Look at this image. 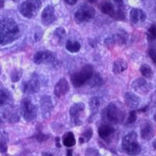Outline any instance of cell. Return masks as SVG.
I'll list each match as a JSON object with an SVG mask.
<instances>
[{"mask_svg": "<svg viewBox=\"0 0 156 156\" xmlns=\"http://www.w3.org/2000/svg\"><path fill=\"white\" fill-rule=\"evenodd\" d=\"M19 35V27L11 18L0 19V44H7L16 40Z\"/></svg>", "mask_w": 156, "mask_h": 156, "instance_id": "cell-1", "label": "cell"}, {"mask_svg": "<svg viewBox=\"0 0 156 156\" xmlns=\"http://www.w3.org/2000/svg\"><path fill=\"white\" fill-rule=\"evenodd\" d=\"M122 149L129 155H137L141 151V147L137 142V135L135 132H130L123 137L122 141Z\"/></svg>", "mask_w": 156, "mask_h": 156, "instance_id": "cell-2", "label": "cell"}, {"mask_svg": "<svg viewBox=\"0 0 156 156\" xmlns=\"http://www.w3.org/2000/svg\"><path fill=\"white\" fill-rule=\"evenodd\" d=\"M103 116L112 123H119L124 120L125 112L115 103H110L103 111Z\"/></svg>", "mask_w": 156, "mask_h": 156, "instance_id": "cell-3", "label": "cell"}, {"mask_svg": "<svg viewBox=\"0 0 156 156\" xmlns=\"http://www.w3.org/2000/svg\"><path fill=\"white\" fill-rule=\"evenodd\" d=\"M94 74V69L90 65H86L80 71L71 76V82L76 87L83 86Z\"/></svg>", "mask_w": 156, "mask_h": 156, "instance_id": "cell-4", "label": "cell"}, {"mask_svg": "<svg viewBox=\"0 0 156 156\" xmlns=\"http://www.w3.org/2000/svg\"><path fill=\"white\" fill-rule=\"evenodd\" d=\"M41 7V0H26L20 5L19 11L22 16L30 19L37 15Z\"/></svg>", "mask_w": 156, "mask_h": 156, "instance_id": "cell-5", "label": "cell"}, {"mask_svg": "<svg viewBox=\"0 0 156 156\" xmlns=\"http://www.w3.org/2000/svg\"><path fill=\"white\" fill-rule=\"evenodd\" d=\"M94 15H95V10L94 8L87 4H83L80 8H78L75 12L74 20L77 23H80L90 20L94 17Z\"/></svg>", "mask_w": 156, "mask_h": 156, "instance_id": "cell-6", "label": "cell"}, {"mask_svg": "<svg viewBox=\"0 0 156 156\" xmlns=\"http://www.w3.org/2000/svg\"><path fill=\"white\" fill-rule=\"evenodd\" d=\"M84 109H85V105L82 102L75 103L74 105L70 107L69 115L73 124L76 126H80L83 123L82 118H83Z\"/></svg>", "mask_w": 156, "mask_h": 156, "instance_id": "cell-7", "label": "cell"}, {"mask_svg": "<svg viewBox=\"0 0 156 156\" xmlns=\"http://www.w3.org/2000/svg\"><path fill=\"white\" fill-rule=\"evenodd\" d=\"M21 111L24 119L27 122L34 120L37 115L36 107L32 104L31 101L27 98H25L22 101Z\"/></svg>", "mask_w": 156, "mask_h": 156, "instance_id": "cell-8", "label": "cell"}, {"mask_svg": "<svg viewBox=\"0 0 156 156\" xmlns=\"http://www.w3.org/2000/svg\"><path fill=\"white\" fill-rule=\"evenodd\" d=\"M56 60V55L50 51H37L34 55V62L36 64L53 63Z\"/></svg>", "mask_w": 156, "mask_h": 156, "instance_id": "cell-9", "label": "cell"}, {"mask_svg": "<svg viewBox=\"0 0 156 156\" xmlns=\"http://www.w3.org/2000/svg\"><path fill=\"white\" fill-rule=\"evenodd\" d=\"M40 88V81L37 74L34 73L30 76V80L23 83V91L27 94H34Z\"/></svg>", "mask_w": 156, "mask_h": 156, "instance_id": "cell-10", "label": "cell"}, {"mask_svg": "<svg viewBox=\"0 0 156 156\" xmlns=\"http://www.w3.org/2000/svg\"><path fill=\"white\" fill-rule=\"evenodd\" d=\"M41 22L44 25H49L53 23L56 19L55 9L51 5H47L46 7L43 9L41 16Z\"/></svg>", "mask_w": 156, "mask_h": 156, "instance_id": "cell-11", "label": "cell"}, {"mask_svg": "<svg viewBox=\"0 0 156 156\" xmlns=\"http://www.w3.org/2000/svg\"><path fill=\"white\" fill-rule=\"evenodd\" d=\"M69 90V85L65 78H62L56 83L54 88V92L57 97H62L65 95Z\"/></svg>", "mask_w": 156, "mask_h": 156, "instance_id": "cell-12", "label": "cell"}, {"mask_svg": "<svg viewBox=\"0 0 156 156\" xmlns=\"http://www.w3.org/2000/svg\"><path fill=\"white\" fill-rule=\"evenodd\" d=\"M132 87L136 92H139L140 94H146L149 91V83L144 78H139L134 80L133 82Z\"/></svg>", "mask_w": 156, "mask_h": 156, "instance_id": "cell-13", "label": "cell"}, {"mask_svg": "<svg viewBox=\"0 0 156 156\" xmlns=\"http://www.w3.org/2000/svg\"><path fill=\"white\" fill-rule=\"evenodd\" d=\"M41 108L44 117H48L51 110H52V104L49 96H43L41 98Z\"/></svg>", "mask_w": 156, "mask_h": 156, "instance_id": "cell-14", "label": "cell"}, {"mask_svg": "<svg viewBox=\"0 0 156 156\" xmlns=\"http://www.w3.org/2000/svg\"><path fill=\"white\" fill-rule=\"evenodd\" d=\"M126 41V38L124 34H112V36H109L107 37L105 41V44L108 46L110 45H114V44H124Z\"/></svg>", "mask_w": 156, "mask_h": 156, "instance_id": "cell-15", "label": "cell"}, {"mask_svg": "<svg viewBox=\"0 0 156 156\" xmlns=\"http://www.w3.org/2000/svg\"><path fill=\"white\" fill-rule=\"evenodd\" d=\"M129 17L133 23H137L139 21H144L146 19L145 12L140 9H132L129 12Z\"/></svg>", "mask_w": 156, "mask_h": 156, "instance_id": "cell-16", "label": "cell"}, {"mask_svg": "<svg viewBox=\"0 0 156 156\" xmlns=\"http://www.w3.org/2000/svg\"><path fill=\"white\" fill-rule=\"evenodd\" d=\"M140 98L133 93L128 92L125 94V103L129 108H137V106L140 104Z\"/></svg>", "mask_w": 156, "mask_h": 156, "instance_id": "cell-17", "label": "cell"}, {"mask_svg": "<svg viewBox=\"0 0 156 156\" xmlns=\"http://www.w3.org/2000/svg\"><path fill=\"white\" fill-rule=\"evenodd\" d=\"M100 9L103 13L108 15V16H112L113 18L115 12H116L113 4L109 1H104V2H101V5H100Z\"/></svg>", "mask_w": 156, "mask_h": 156, "instance_id": "cell-18", "label": "cell"}, {"mask_svg": "<svg viewBox=\"0 0 156 156\" xmlns=\"http://www.w3.org/2000/svg\"><path fill=\"white\" fill-rule=\"evenodd\" d=\"M128 67L127 62L125 60L122 59V58H119V59H117L115 62H113V66H112V72H113L115 74H119V73H122L124 72Z\"/></svg>", "mask_w": 156, "mask_h": 156, "instance_id": "cell-19", "label": "cell"}, {"mask_svg": "<svg viewBox=\"0 0 156 156\" xmlns=\"http://www.w3.org/2000/svg\"><path fill=\"white\" fill-rule=\"evenodd\" d=\"M140 136L141 138L144 140H150L154 136V129L151 124L150 123H146L142 129H140Z\"/></svg>", "mask_w": 156, "mask_h": 156, "instance_id": "cell-20", "label": "cell"}, {"mask_svg": "<svg viewBox=\"0 0 156 156\" xmlns=\"http://www.w3.org/2000/svg\"><path fill=\"white\" fill-rule=\"evenodd\" d=\"M114 131H115V129L112 126L108 124H104L101 125L98 128V135L101 138L104 140V139H107L108 136H111L114 133Z\"/></svg>", "mask_w": 156, "mask_h": 156, "instance_id": "cell-21", "label": "cell"}, {"mask_svg": "<svg viewBox=\"0 0 156 156\" xmlns=\"http://www.w3.org/2000/svg\"><path fill=\"white\" fill-rule=\"evenodd\" d=\"M62 143L66 147H73L76 144V139L72 132H67L62 136Z\"/></svg>", "mask_w": 156, "mask_h": 156, "instance_id": "cell-22", "label": "cell"}, {"mask_svg": "<svg viewBox=\"0 0 156 156\" xmlns=\"http://www.w3.org/2000/svg\"><path fill=\"white\" fill-rule=\"evenodd\" d=\"M80 44L76 41H72V40H68L66 42V50L72 52V53H75V52H78L80 49Z\"/></svg>", "mask_w": 156, "mask_h": 156, "instance_id": "cell-23", "label": "cell"}, {"mask_svg": "<svg viewBox=\"0 0 156 156\" xmlns=\"http://www.w3.org/2000/svg\"><path fill=\"white\" fill-rule=\"evenodd\" d=\"M9 136L5 132L0 133V152L5 153L7 151V142Z\"/></svg>", "mask_w": 156, "mask_h": 156, "instance_id": "cell-24", "label": "cell"}, {"mask_svg": "<svg viewBox=\"0 0 156 156\" xmlns=\"http://www.w3.org/2000/svg\"><path fill=\"white\" fill-rule=\"evenodd\" d=\"M87 82L89 83V86L94 87L101 85L103 82V80L99 73H95V74L92 75V76L89 79Z\"/></svg>", "mask_w": 156, "mask_h": 156, "instance_id": "cell-25", "label": "cell"}, {"mask_svg": "<svg viewBox=\"0 0 156 156\" xmlns=\"http://www.w3.org/2000/svg\"><path fill=\"white\" fill-rule=\"evenodd\" d=\"M89 105H90V112L93 115H94L98 112V108L100 106V101L98 99V98L94 97L92 98H90V101H89Z\"/></svg>", "mask_w": 156, "mask_h": 156, "instance_id": "cell-26", "label": "cell"}, {"mask_svg": "<svg viewBox=\"0 0 156 156\" xmlns=\"http://www.w3.org/2000/svg\"><path fill=\"white\" fill-rule=\"evenodd\" d=\"M54 34H55V36L58 39V42L62 44V42L65 39V37H66V30H65L63 27H58L55 30V32H54Z\"/></svg>", "mask_w": 156, "mask_h": 156, "instance_id": "cell-27", "label": "cell"}, {"mask_svg": "<svg viewBox=\"0 0 156 156\" xmlns=\"http://www.w3.org/2000/svg\"><path fill=\"white\" fill-rule=\"evenodd\" d=\"M140 71L141 74L145 77H151L153 74L152 69L147 64H143L140 68Z\"/></svg>", "mask_w": 156, "mask_h": 156, "instance_id": "cell-28", "label": "cell"}, {"mask_svg": "<svg viewBox=\"0 0 156 156\" xmlns=\"http://www.w3.org/2000/svg\"><path fill=\"white\" fill-rule=\"evenodd\" d=\"M93 134V130L90 128H88L85 130V131L83 132V134H82V138L83 139L84 142L85 141H88L90 138H91V136H92Z\"/></svg>", "mask_w": 156, "mask_h": 156, "instance_id": "cell-29", "label": "cell"}, {"mask_svg": "<svg viewBox=\"0 0 156 156\" xmlns=\"http://www.w3.org/2000/svg\"><path fill=\"white\" fill-rule=\"evenodd\" d=\"M8 100L7 94L3 90H0V106L3 105Z\"/></svg>", "mask_w": 156, "mask_h": 156, "instance_id": "cell-30", "label": "cell"}, {"mask_svg": "<svg viewBox=\"0 0 156 156\" xmlns=\"http://www.w3.org/2000/svg\"><path fill=\"white\" fill-rule=\"evenodd\" d=\"M148 37L151 39L156 38V25L153 24L148 29Z\"/></svg>", "mask_w": 156, "mask_h": 156, "instance_id": "cell-31", "label": "cell"}, {"mask_svg": "<svg viewBox=\"0 0 156 156\" xmlns=\"http://www.w3.org/2000/svg\"><path fill=\"white\" fill-rule=\"evenodd\" d=\"M21 74L22 73L20 71H13L12 73V74H11V79H12V80L13 82L18 81V80H20V78L21 77Z\"/></svg>", "mask_w": 156, "mask_h": 156, "instance_id": "cell-32", "label": "cell"}, {"mask_svg": "<svg viewBox=\"0 0 156 156\" xmlns=\"http://www.w3.org/2000/svg\"><path fill=\"white\" fill-rule=\"evenodd\" d=\"M136 112L133 110V111H131V112H129V117H128V119H127V123H133V122L136 121Z\"/></svg>", "mask_w": 156, "mask_h": 156, "instance_id": "cell-33", "label": "cell"}, {"mask_svg": "<svg viewBox=\"0 0 156 156\" xmlns=\"http://www.w3.org/2000/svg\"><path fill=\"white\" fill-rule=\"evenodd\" d=\"M48 137H49V136H48V135H45V134H44V133H38V134L36 136V138H37V140H38L39 142L45 141L47 139H48Z\"/></svg>", "mask_w": 156, "mask_h": 156, "instance_id": "cell-34", "label": "cell"}, {"mask_svg": "<svg viewBox=\"0 0 156 156\" xmlns=\"http://www.w3.org/2000/svg\"><path fill=\"white\" fill-rule=\"evenodd\" d=\"M149 55H150L151 58L154 62V63L156 64V50L154 49V48H151L149 50Z\"/></svg>", "mask_w": 156, "mask_h": 156, "instance_id": "cell-35", "label": "cell"}, {"mask_svg": "<svg viewBox=\"0 0 156 156\" xmlns=\"http://www.w3.org/2000/svg\"><path fill=\"white\" fill-rule=\"evenodd\" d=\"M115 5L118 7V9H124V4H123V1L122 0H114Z\"/></svg>", "mask_w": 156, "mask_h": 156, "instance_id": "cell-36", "label": "cell"}, {"mask_svg": "<svg viewBox=\"0 0 156 156\" xmlns=\"http://www.w3.org/2000/svg\"><path fill=\"white\" fill-rule=\"evenodd\" d=\"M64 1L68 5H74V4L76 3L78 0H64Z\"/></svg>", "mask_w": 156, "mask_h": 156, "instance_id": "cell-37", "label": "cell"}, {"mask_svg": "<svg viewBox=\"0 0 156 156\" xmlns=\"http://www.w3.org/2000/svg\"><path fill=\"white\" fill-rule=\"evenodd\" d=\"M66 156H73V150L69 149V150L67 151V154H66Z\"/></svg>", "mask_w": 156, "mask_h": 156, "instance_id": "cell-38", "label": "cell"}, {"mask_svg": "<svg viewBox=\"0 0 156 156\" xmlns=\"http://www.w3.org/2000/svg\"><path fill=\"white\" fill-rule=\"evenodd\" d=\"M56 146L57 147H61L60 144H59V137H56Z\"/></svg>", "mask_w": 156, "mask_h": 156, "instance_id": "cell-39", "label": "cell"}, {"mask_svg": "<svg viewBox=\"0 0 156 156\" xmlns=\"http://www.w3.org/2000/svg\"><path fill=\"white\" fill-rule=\"evenodd\" d=\"M4 6V0H0V9Z\"/></svg>", "mask_w": 156, "mask_h": 156, "instance_id": "cell-40", "label": "cell"}, {"mask_svg": "<svg viewBox=\"0 0 156 156\" xmlns=\"http://www.w3.org/2000/svg\"><path fill=\"white\" fill-rule=\"evenodd\" d=\"M42 156H53V155H52V154H50V153L43 152V153H42Z\"/></svg>", "mask_w": 156, "mask_h": 156, "instance_id": "cell-41", "label": "cell"}, {"mask_svg": "<svg viewBox=\"0 0 156 156\" xmlns=\"http://www.w3.org/2000/svg\"><path fill=\"white\" fill-rule=\"evenodd\" d=\"M152 145H153V147H154V149H155L156 150V140H154V141H153Z\"/></svg>", "mask_w": 156, "mask_h": 156, "instance_id": "cell-42", "label": "cell"}, {"mask_svg": "<svg viewBox=\"0 0 156 156\" xmlns=\"http://www.w3.org/2000/svg\"><path fill=\"white\" fill-rule=\"evenodd\" d=\"M88 1L90 2V3H94V2H97V0H88Z\"/></svg>", "mask_w": 156, "mask_h": 156, "instance_id": "cell-43", "label": "cell"}, {"mask_svg": "<svg viewBox=\"0 0 156 156\" xmlns=\"http://www.w3.org/2000/svg\"><path fill=\"white\" fill-rule=\"evenodd\" d=\"M154 121L156 122V112H155V114H154Z\"/></svg>", "mask_w": 156, "mask_h": 156, "instance_id": "cell-44", "label": "cell"}, {"mask_svg": "<svg viewBox=\"0 0 156 156\" xmlns=\"http://www.w3.org/2000/svg\"><path fill=\"white\" fill-rule=\"evenodd\" d=\"M0 74H1V69H0Z\"/></svg>", "mask_w": 156, "mask_h": 156, "instance_id": "cell-45", "label": "cell"}, {"mask_svg": "<svg viewBox=\"0 0 156 156\" xmlns=\"http://www.w3.org/2000/svg\"><path fill=\"white\" fill-rule=\"evenodd\" d=\"M0 124H1V119H0Z\"/></svg>", "mask_w": 156, "mask_h": 156, "instance_id": "cell-46", "label": "cell"}]
</instances>
